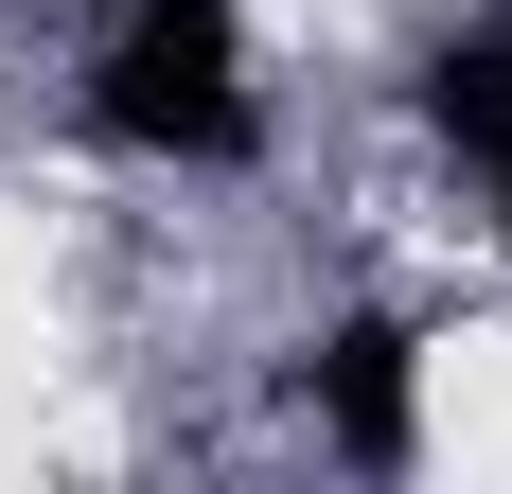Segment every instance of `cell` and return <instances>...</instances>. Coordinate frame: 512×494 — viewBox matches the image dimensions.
<instances>
[{"mask_svg":"<svg viewBox=\"0 0 512 494\" xmlns=\"http://www.w3.org/2000/svg\"><path fill=\"white\" fill-rule=\"evenodd\" d=\"M89 106H106V142L230 177V159L265 142V89H248V0H124V18H106V53H89Z\"/></svg>","mask_w":512,"mask_h":494,"instance_id":"cell-1","label":"cell"},{"mask_svg":"<svg viewBox=\"0 0 512 494\" xmlns=\"http://www.w3.org/2000/svg\"><path fill=\"white\" fill-rule=\"evenodd\" d=\"M442 124H460V159L495 177V247H512V36H460V53H442Z\"/></svg>","mask_w":512,"mask_h":494,"instance_id":"cell-2","label":"cell"}]
</instances>
